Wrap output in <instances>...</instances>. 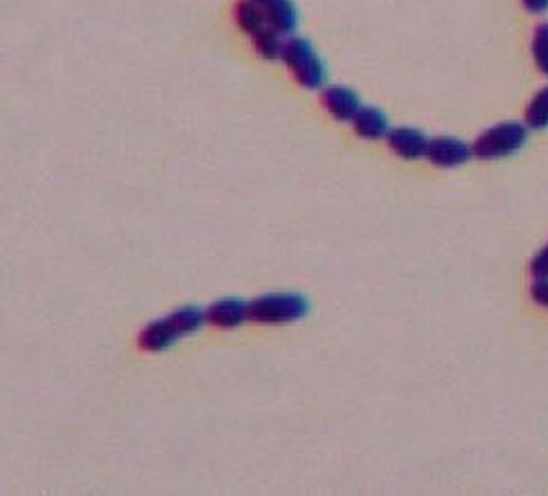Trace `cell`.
Wrapping results in <instances>:
<instances>
[{
	"label": "cell",
	"instance_id": "cell-3",
	"mask_svg": "<svg viewBox=\"0 0 548 496\" xmlns=\"http://www.w3.org/2000/svg\"><path fill=\"white\" fill-rule=\"evenodd\" d=\"M310 311V301L302 293H267L249 303V320L264 325H282L302 320Z\"/></svg>",
	"mask_w": 548,
	"mask_h": 496
},
{
	"label": "cell",
	"instance_id": "cell-13",
	"mask_svg": "<svg viewBox=\"0 0 548 496\" xmlns=\"http://www.w3.org/2000/svg\"><path fill=\"white\" fill-rule=\"evenodd\" d=\"M532 57L539 72L548 77V22L540 24L532 35Z\"/></svg>",
	"mask_w": 548,
	"mask_h": 496
},
{
	"label": "cell",
	"instance_id": "cell-4",
	"mask_svg": "<svg viewBox=\"0 0 548 496\" xmlns=\"http://www.w3.org/2000/svg\"><path fill=\"white\" fill-rule=\"evenodd\" d=\"M527 126L515 121L499 123L477 136L472 143V154L479 159H502L517 153L527 143Z\"/></svg>",
	"mask_w": 548,
	"mask_h": 496
},
{
	"label": "cell",
	"instance_id": "cell-10",
	"mask_svg": "<svg viewBox=\"0 0 548 496\" xmlns=\"http://www.w3.org/2000/svg\"><path fill=\"white\" fill-rule=\"evenodd\" d=\"M353 129L360 138L368 141L385 138L390 133L388 118L385 113L376 106H363L353 118Z\"/></svg>",
	"mask_w": 548,
	"mask_h": 496
},
{
	"label": "cell",
	"instance_id": "cell-12",
	"mask_svg": "<svg viewBox=\"0 0 548 496\" xmlns=\"http://www.w3.org/2000/svg\"><path fill=\"white\" fill-rule=\"evenodd\" d=\"M525 126L535 131L548 128V85L537 91L525 108Z\"/></svg>",
	"mask_w": 548,
	"mask_h": 496
},
{
	"label": "cell",
	"instance_id": "cell-15",
	"mask_svg": "<svg viewBox=\"0 0 548 496\" xmlns=\"http://www.w3.org/2000/svg\"><path fill=\"white\" fill-rule=\"evenodd\" d=\"M532 298H534L539 305L548 308V278L547 280H537L534 287H532Z\"/></svg>",
	"mask_w": 548,
	"mask_h": 496
},
{
	"label": "cell",
	"instance_id": "cell-16",
	"mask_svg": "<svg viewBox=\"0 0 548 496\" xmlns=\"http://www.w3.org/2000/svg\"><path fill=\"white\" fill-rule=\"evenodd\" d=\"M530 14L542 15L548 12V0H520Z\"/></svg>",
	"mask_w": 548,
	"mask_h": 496
},
{
	"label": "cell",
	"instance_id": "cell-1",
	"mask_svg": "<svg viewBox=\"0 0 548 496\" xmlns=\"http://www.w3.org/2000/svg\"><path fill=\"white\" fill-rule=\"evenodd\" d=\"M207 315L198 306H184L161 320L153 321L140 334V346L145 351L158 353L173 346L178 339L201 328Z\"/></svg>",
	"mask_w": 548,
	"mask_h": 496
},
{
	"label": "cell",
	"instance_id": "cell-11",
	"mask_svg": "<svg viewBox=\"0 0 548 496\" xmlns=\"http://www.w3.org/2000/svg\"><path fill=\"white\" fill-rule=\"evenodd\" d=\"M234 19L239 29L249 37L259 34L260 30L269 27V20L264 12L252 0H239L234 7Z\"/></svg>",
	"mask_w": 548,
	"mask_h": 496
},
{
	"label": "cell",
	"instance_id": "cell-7",
	"mask_svg": "<svg viewBox=\"0 0 548 496\" xmlns=\"http://www.w3.org/2000/svg\"><path fill=\"white\" fill-rule=\"evenodd\" d=\"M325 110L337 121H353L360 111V98L347 86H328L322 91Z\"/></svg>",
	"mask_w": 548,
	"mask_h": 496
},
{
	"label": "cell",
	"instance_id": "cell-9",
	"mask_svg": "<svg viewBox=\"0 0 548 496\" xmlns=\"http://www.w3.org/2000/svg\"><path fill=\"white\" fill-rule=\"evenodd\" d=\"M249 318V303L241 298H222L207 311V320L222 330L241 326Z\"/></svg>",
	"mask_w": 548,
	"mask_h": 496
},
{
	"label": "cell",
	"instance_id": "cell-6",
	"mask_svg": "<svg viewBox=\"0 0 548 496\" xmlns=\"http://www.w3.org/2000/svg\"><path fill=\"white\" fill-rule=\"evenodd\" d=\"M386 138H388V146L398 158L416 161L426 156L429 139L419 129L408 128V126L390 129Z\"/></svg>",
	"mask_w": 548,
	"mask_h": 496
},
{
	"label": "cell",
	"instance_id": "cell-14",
	"mask_svg": "<svg viewBox=\"0 0 548 496\" xmlns=\"http://www.w3.org/2000/svg\"><path fill=\"white\" fill-rule=\"evenodd\" d=\"M530 272L532 277L537 280H547L548 278V245L544 250H540L539 255L532 260L530 265Z\"/></svg>",
	"mask_w": 548,
	"mask_h": 496
},
{
	"label": "cell",
	"instance_id": "cell-8",
	"mask_svg": "<svg viewBox=\"0 0 548 496\" xmlns=\"http://www.w3.org/2000/svg\"><path fill=\"white\" fill-rule=\"evenodd\" d=\"M269 20V24L282 35H289L297 29L299 12L292 0H252Z\"/></svg>",
	"mask_w": 548,
	"mask_h": 496
},
{
	"label": "cell",
	"instance_id": "cell-5",
	"mask_svg": "<svg viewBox=\"0 0 548 496\" xmlns=\"http://www.w3.org/2000/svg\"><path fill=\"white\" fill-rule=\"evenodd\" d=\"M472 156V146L454 136H436L429 139L426 158L434 166L451 169L462 166Z\"/></svg>",
	"mask_w": 548,
	"mask_h": 496
},
{
	"label": "cell",
	"instance_id": "cell-2",
	"mask_svg": "<svg viewBox=\"0 0 548 496\" xmlns=\"http://www.w3.org/2000/svg\"><path fill=\"white\" fill-rule=\"evenodd\" d=\"M280 60L285 63L295 82L305 90H318L327 82V68L312 43L302 37L285 40Z\"/></svg>",
	"mask_w": 548,
	"mask_h": 496
}]
</instances>
